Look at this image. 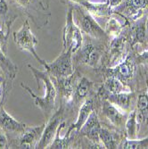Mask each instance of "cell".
<instances>
[{
    "instance_id": "6da1fadb",
    "label": "cell",
    "mask_w": 148,
    "mask_h": 149,
    "mask_svg": "<svg viewBox=\"0 0 148 149\" xmlns=\"http://www.w3.org/2000/svg\"><path fill=\"white\" fill-rule=\"evenodd\" d=\"M28 67L30 68L31 72L33 73L34 78L38 81L41 80L44 82L45 88H46V95L43 97H38L33 92V90L27 85H24L23 83H22L21 87L30 94L31 98H33L34 100L35 105L42 111L45 117L49 118L52 115V113L54 109H55V105H56V98L57 95V90L56 88V86L52 81V79L47 71L40 72L31 64H28Z\"/></svg>"
},
{
    "instance_id": "7a4b0ae2",
    "label": "cell",
    "mask_w": 148,
    "mask_h": 149,
    "mask_svg": "<svg viewBox=\"0 0 148 149\" xmlns=\"http://www.w3.org/2000/svg\"><path fill=\"white\" fill-rule=\"evenodd\" d=\"M13 40H15V44L24 51H28L33 56V57L41 64L42 66H45L46 61L40 57L37 52H36V46L38 43V40L36 38V36L32 33L31 27L29 24L28 20H26L21 29L17 31H15L13 33Z\"/></svg>"
},
{
    "instance_id": "3957f363",
    "label": "cell",
    "mask_w": 148,
    "mask_h": 149,
    "mask_svg": "<svg viewBox=\"0 0 148 149\" xmlns=\"http://www.w3.org/2000/svg\"><path fill=\"white\" fill-rule=\"evenodd\" d=\"M66 24L63 29V50L76 53L82 45L81 30L75 23L73 19V10L71 8L67 13Z\"/></svg>"
},
{
    "instance_id": "277c9868",
    "label": "cell",
    "mask_w": 148,
    "mask_h": 149,
    "mask_svg": "<svg viewBox=\"0 0 148 149\" xmlns=\"http://www.w3.org/2000/svg\"><path fill=\"white\" fill-rule=\"evenodd\" d=\"M72 53L63 50L61 55L53 62H47L44 68L52 78L69 77L74 74V68L72 61Z\"/></svg>"
},
{
    "instance_id": "5b68a950",
    "label": "cell",
    "mask_w": 148,
    "mask_h": 149,
    "mask_svg": "<svg viewBox=\"0 0 148 149\" xmlns=\"http://www.w3.org/2000/svg\"><path fill=\"white\" fill-rule=\"evenodd\" d=\"M74 12L76 13L75 17L77 19V25L81 31L95 38H100L103 36L104 32L102 29L91 16L90 13L79 7H77Z\"/></svg>"
},
{
    "instance_id": "8992f818",
    "label": "cell",
    "mask_w": 148,
    "mask_h": 149,
    "mask_svg": "<svg viewBox=\"0 0 148 149\" xmlns=\"http://www.w3.org/2000/svg\"><path fill=\"white\" fill-rule=\"evenodd\" d=\"M63 121V112L58 111L54 114L48 120V123L46 124L44 131L42 133L41 139H40L39 142L38 143L36 148H48L49 146L52 144L54 139H55L56 132L62 124Z\"/></svg>"
},
{
    "instance_id": "52a82bcc",
    "label": "cell",
    "mask_w": 148,
    "mask_h": 149,
    "mask_svg": "<svg viewBox=\"0 0 148 149\" xmlns=\"http://www.w3.org/2000/svg\"><path fill=\"white\" fill-rule=\"evenodd\" d=\"M46 124H41L34 127H27L21 134L19 139L20 148H36L38 143L41 139Z\"/></svg>"
},
{
    "instance_id": "ba28073f",
    "label": "cell",
    "mask_w": 148,
    "mask_h": 149,
    "mask_svg": "<svg viewBox=\"0 0 148 149\" xmlns=\"http://www.w3.org/2000/svg\"><path fill=\"white\" fill-rule=\"evenodd\" d=\"M28 127L25 123L17 120L10 115L5 108L2 107L0 109V130L5 133H12V134H22L26 128Z\"/></svg>"
},
{
    "instance_id": "9c48e42d",
    "label": "cell",
    "mask_w": 148,
    "mask_h": 149,
    "mask_svg": "<svg viewBox=\"0 0 148 149\" xmlns=\"http://www.w3.org/2000/svg\"><path fill=\"white\" fill-rule=\"evenodd\" d=\"M100 129L101 128L97 120V115L96 113L92 112V113L87 120L85 124L82 126V128L80 129V130H81L82 134L85 135L88 139H89L91 141L95 143V146H97V148H104L102 147V146L98 145L100 139L99 138Z\"/></svg>"
},
{
    "instance_id": "30bf717a",
    "label": "cell",
    "mask_w": 148,
    "mask_h": 149,
    "mask_svg": "<svg viewBox=\"0 0 148 149\" xmlns=\"http://www.w3.org/2000/svg\"><path fill=\"white\" fill-rule=\"evenodd\" d=\"M92 112H93V101H92V99H87L83 103L81 107H80L76 123L72 124V126L69 128V130H68V131H67L65 136L70 138V134L73 130L79 131L80 129L82 128V126L85 124V123L88 119V117L90 116V114L92 113Z\"/></svg>"
},
{
    "instance_id": "8fae6325",
    "label": "cell",
    "mask_w": 148,
    "mask_h": 149,
    "mask_svg": "<svg viewBox=\"0 0 148 149\" xmlns=\"http://www.w3.org/2000/svg\"><path fill=\"white\" fill-rule=\"evenodd\" d=\"M73 74L69 77L52 78V81L56 86V90L63 97V98H71L74 93L75 84L73 83Z\"/></svg>"
},
{
    "instance_id": "7c38bea8",
    "label": "cell",
    "mask_w": 148,
    "mask_h": 149,
    "mask_svg": "<svg viewBox=\"0 0 148 149\" xmlns=\"http://www.w3.org/2000/svg\"><path fill=\"white\" fill-rule=\"evenodd\" d=\"M0 71L10 80L15 79L18 72V67L16 64L13 63L10 58L7 57L6 54L2 50L1 47H0Z\"/></svg>"
},
{
    "instance_id": "4fadbf2b",
    "label": "cell",
    "mask_w": 148,
    "mask_h": 149,
    "mask_svg": "<svg viewBox=\"0 0 148 149\" xmlns=\"http://www.w3.org/2000/svg\"><path fill=\"white\" fill-rule=\"evenodd\" d=\"M91 86V82L86 78H82L78 84L75 86L74 93H73V99L76 103H80L85 97L88 96L89 88Z\"/></svg>"
},
{
    "instance_id": "5bb4252c",
    "label": "cell",
    "mask_w": 148,
    "mask_h": 149,
    "mask_svg": "<svg viewBox=\"0 0 148 149\" xmlns=\"http://www.w3.org/2000/svg\"><path fill=\"white\" fill-rule=\"evenodd\" d=\"M81 55L83 63L90 66H95L99 59V52L91 44H88L84 47Z\"/></svg>"
},
{
    "instance_id": "9a60e30c",
    "label": "cell",
    "mask_w": 148,
    "mask_h": 149,
    "mask_svg": "<svg viewBox=\"0 0 148 149\" xmlns=\"http://www.w3.org/2000/svg\"><path fill=\"white\" fill-rule=\"evenodd\" d=\"M133 72H134V63L129 58L127 59L122 64H120L118 66V68L116 69L117 75L119 76V78H120L123 80H127L129 78H131Z\"/></svg>"
},
{
    "instance_id": "2e32d148",
    "label": "cell",
    "mask_w": 148,
    "mask_h": 149,
    "mask_svg": "<svg viewBox=\"0 0 148 149\" xmlns=\"http://www.w3.org/2000/svg\"><path fill=\"white\" fill-rule=\"evenodd\" d=\"M104 112L112 123L116 125H120L122 120V115L116 108L109 103H105L104 106Z\"/></svg>"
},
{
    "instance_id": "e0dca14e",
    "label": "cell",
    "mask_w": 148,
    "mask_h": 149,
    "mask_svg": "<svg viewBox=\"0 0 148 149\" xmlns=\"http://www.w3.org/2000/svg\"><path fill=\"white\" fill-rule=\"evenodd\" d=\"M65 125V123H62V124L60 125L57 132H56V137L55 139H54L52 144L49 146L48 148H54V149H56V148H61V149H63V148H67L69 146V139L70 138L68 137H66L64 136V138H60V132L62 130V129L64 127Z\"/></svg>"
},
{
    "instance_id": "ac0fdd59",
    "label": "cell",
    "mask_w": 148,
    "mask_h": 149,
    "mask_svg": "<svg viewBox=\"0 0 148 149\" xmlns=\"http://www.w3.org/2000/svg\"><path fill=\"white\" fill-rule=\"evenodd\" d=\"M99 138L102 140L105 148H115V140L112 133L105 129H100Z\"/></svg>"
},
{
    "instance_id": "d6986e66",
    "label": "cell",
    "mask_w": 148,
    "mask_h": 149,
    "mask_svg": "<svg viewBox=\"0 0 148 149\" xmlns=\"http://www.w3.org/2000/svg\"><path fill=\"white\" fill-rule=\"evenodd\" d=\"M104 87L107 90L113 93V94L120 93L123 89L122 83L116 78H109L105 81Z\"/></svg>"
},
{
    "instance_id": "ffe728a7",
    "label": "cell",
    "mask_w": 148,
    "mask_h": 149,
    "mask_svg": "<svg viewBox=\"0 0 148 149\" xmlns=\"http://www.w3.org/2000/svg\"><path fill=\"white\" fill-rule=\"evenodd\" d=\"M113 100L120 107L123 108V109H127V108L129 106L130 96L125 93H117V94H113Z\"/></svg>"
},
{
    "instance_id": "44dd1931",
    "label": "cell",
    "mask_w": 148,
    "mask_h": 149,
    "mask_svg": "<svg viewBox=\"0 0 148 149\" xmlns=\"http://www.w3.org/2000/svg\"><path fill=\"white\" fill-rule=\"evenodd\" d=\"M146 146H148V138L142 140H126L122 144V148L126 149L145 148Z\"/></svg>"
},
{
    "instance_id": "7402d4cb",
    "label": "cell",
    "mask_w": 148,
    "mask_h": 149,
    "mask_svg": "<svg viewBox=\"0 0 148 149\" xmlns=\"http://www.w3.org/2000/svg\"><path fill=\"white\" fill-rule=\"evenodd\" d=\"M7 91V79L3 77L2 73H0V109L2 108V104L6 97Z\"/></svg>"
},
{
    "instance_id": "603a6c76",
    "label": "cell",
    "mask_w": 148,
    "mask_h": 149,
    "mask_svg": "<svg viewBox=\"0 0 148 149\" xmlns=\"http://www.w3.org/2000/svg\"><path fill=\"white\" fill-rule=\"evenodd\" d=\"M127 130L129 135V137L134 138L136 136V130H137V123H136V113L133 112L127 121Z\"/></svg>"
},
{
    "instance_id": "cb8c5ba5",
    "label": "cell",
    "mask_w": 148,
    "mask_h": 149,
    "mask_svg": "<svg viewBox=\"0 0 148 149\" xmlns=\"http://www.w3.org/2000/svg\"><path fill=\"white\" fill-rule=\"evenodd\" d=\"M10 33V29L6 30L5 31L4 28L2 27L0 29V47L6 54L7 52V43H8V37Z\"/></svg>"
},
{
    "instance_id": "d4e9b609",
    "label": "cell",
    "mask_w": 148,
    "mask_h": 149,
    "mask_svg": "<svg viewBox=\"0 0 148 149\" xmlns=\"http://www.w3.org/2000/svg\"><path fill=\"white\" fill-rule=\"evenodd\" d=\"M127 5L131 9L138 10L147 6L148 0H127Z\"/></svg>"
},
{
    "instance_id": "484cf974",
    "label": "cell",
    "mask_w": 148,
    "mask_h": 149,
    "mask_svg": "<svg viewBox=\"0 0 148 149\" xmlns=\"http://www.w3.org/2000/svg\"><path fill=\"white\" fill-rule=\"evenodd\" d=\"M135 38L138 42L143 43L145 39V28L144 25H139L135 31Z\"/></svg>"
},
{
    "instance_id": "4316f807",
    "label": "cell",
    "mask_w": 148,
    "mask_h": 149,
    "mask_svg": "<svg viewBox=\"0 0 148 149\" xmlns=\"http://www.w3.org/2000/svg\"><path fill=\"white\" fill-rule=\"evenodd\" d=\"M138 107L140 111H145L148 109V97L146 95H141L138 98Z\"/></svg>"
},
{
    "instance_id": "83f0119b",
    "label": "cell",
    "mask_w": 148,
    "mask_h": 149,
    "mask_svg": "<svg viewBox=\"0 0 148 149\" xmlns=\"http://www.w3.org/2000/svg\"><path fill=\"white\" fill-rule=\"evenodd\" d=\"M8 12H9V6L6 0H0V16L5 19L8 15Z\"/></svg>"
},
{
    "instance_id": "f1b7e54d",
    "label": "cell",
    "mask_w": 148,
    "mask_h": 149,
    "mask_svg": "<svg viewBox=\"0 0 148 149\" xmlns=\"http://www.w3.org/2000/svg\"><path fill=\"white\" fill-rule=\"evenodd\" d=\"M9 148V142L6 135L4 131L0 132V149H6Z\"/></svg>"
},
{
    "instance_id": "f546056e",
    "label": "cell",
    "mask_w": 148,
    "mask_h": 149,
    "mask_svg": "<svg viewBox=\"0 0 148 149\" xmlns=\"http://www.w3.org/2000/svg\"><path fill=\"white\" fill-rule=\"evenodd\" d=\"M122 0H110V3H111V6H117L120 3Z\"/></svg>"
},
{
    "instance_id": "4dcf8cb0",
    "label": "cell",
    "mask_w": 148,
    "mask_h": 149,
    "mask_svg": "<svg viewBox=\"0 0 148 149\" xmlns=\"http://www.w3.org/2000/svg\"><path fill=\"white\" fill-rule=\"evenodd\" d=\"M19 2H21V3H22V4H26V3H28L30 0H18Z\"/></svg>"
},
{
    "instance_id": "1f68e13d",
    "label": "cell",
    "mask_w": 148,
    "mask_h": 149,
    "mask_svg": "<svg viewBox=\"0 0 148 149\" xmlns=\"http://www.w3.org/2000/svg\"><path fill=\"white\" fill-rule=\"evenodd\" d=\"M146 29H147V33H148V19H147V22H146Z\"/></svg>"
}]
</instances>
